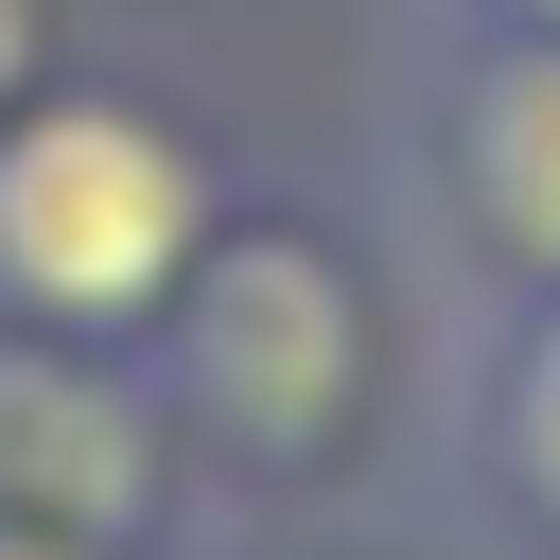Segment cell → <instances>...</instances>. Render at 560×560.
<instances>
[{
    "label": "cell",
    "mask_w": 560,
    "mask_h": 560,
    "mask_svg": "<svg viewBox=\"0 0 560 560\" xmlns=\"http://www.w3.org/2000/svg\"><path fill=\"white\" fill-rule=\"evenodd\" d=\"M210 228H228V192H210L192 122L140 105V88L52 70V88L0 122V315L140 350V332L175 315V280H192Z\"/></svg>",
    "instance_id": "6da1fadb"
},
{
    "label": "cell",
    "mask_w": 560,
    "mask_h": 560,
    "mask_svg": "<svg viewBox=\"0 0 560 560\" xmlns=\"http://www.w3.org/2000/svg\"><path fill=\"white\" fill-rule=\"evenodd\" d=\"M192 472H245V490H298L332 472L350 402H368V280L298 228V210H228L175 280V315L140 332Z\"/></svg>",
    "instance_id": "7a4b0ae2"
},
{
    "label": "cell",
    "mask_w": 560,
    "mask_h": 560,
    "mask_svg": "<svg viewBox=\"0 0 560 560\" xmlns=\"http://www.w3.org/2000/svg\"><path fill=\"white\" fill-rule=\"evenodd\" d=\"M0 525L105 542V560H175V525H192V438H175V402H158L140 350L0 315Z\"/></svg>",
    "instance_id": "3957f363"
},
{
    "label": "cell",
    "mask_w": 560,
    "mask_h": 560,
    "mask_svg": "<svg viewBox=\"0 0 560 560\" xmlns=\"http://www.w3.org/2000/svg\"><path fill=\"white\" fill-rule=\"evenodd\" d=\"M455 228L525 298H560V35H490L455 70Z\"/></svg>",
    "instance_id": "277c9868"
},
{
    "label": "cell",
    "mask_w": 560,
    "mask_h": 560,
    "mask_svg": "<svg viewBox=\"0 0 560 560\" xmlns=\"http://www.w3.org/2000/svg\"><path fill=\"white\" fill-rule=\"evenodd\" d=\"M490 472L525 525H560V298H525V332L490 350Z\"/></svg>",
    "instance_id": "5b68a950"
},
{
    "label": "cell",
    "mask_w": 560,
    "mask_h": 560,
    "mask_svg": "<svg viewBox=\"0 0 560 560\" xmlns=\"http://www.w3.org/2000/svg\"><path fill=\"white\" fill-rule=\"evenodd\" d=\"M52 70H70V0H0V122H18Z\"/></svg>",
    "instance_id": "8992f818"
},
{
    "label": "cell",
    "mask_w": 560,
    "mask_h": 560,
    "mask_svg": "<svg viewBox=\"0 0 560 560\" xmlns=\"http://www.w3.org/2000/svg\"><path fill=\"white\" fill-rule=\"evenodd\" d=\"M0 560H105V542H52V525H0Z\"/></svg>",
    "instance_id": "52a82bcc"
},
{
    "label": "cell",
    "mask_w": 560,
    "mask_h": 560,
    "mask_svg": "<svg viewBox=\"0 0 560 560\" xmlns=\"http://www.w3.org/2000/svg\"><path fill=\"white\" fill-rule=\"evenodd\" d=\"M508 35H560V0H508Z\"/></svg>",
    "instance_id": "ba28073f"
}]
</instances>
